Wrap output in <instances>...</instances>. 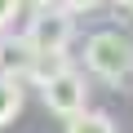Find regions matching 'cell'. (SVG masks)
Listing matches in <instances>:
<instances>
[{
  "mask_svg": "<svg viewBox=\"0 0 133 133\" xmlns=\"http://www.w3.org/2000/svg\"><path fill=\"white\" fill-rule=\"evenodd\" d=\"M84 66L107 84H133V36L129 31H93L84 40Z\"/></svg>",
  "mask_w": 133,
  "mask_h": 133,
  "instance_id": "6da1fadb",
  "label": "cell"
},
{
  "mask_svg": "<svg viewBox=\"0 0 133 133\" xmlns=\"http://www.w3.org/2000/svg\"><path fill=\"white\" fill-rule=\"evenodd\" d=\"M76 40V18L58 5H36L22 31V49L40 58H66V44Z\"/></svg>",
  "mask_w": 133,
  "mask_h": 133,
  "instance_id": "7a4b0ae2",
  "label": "cell"
},
{
  "mask_svg": "<svg viewBox=\"0 0 133 133\" xmlns=\"http://www.w3.org/2000/svg\"><path fill=\"white\" fill-rule=\"evenodd\" d=\"M40 98H44V107H49L53 115L71 120V115H80V111H84V102H89V89H84V76H80V71L62 66L58 76H49V80L40 84Z\"/></svg>",
  "mask_w": 133,
  "mask_h": 133,
  "instance_id": "3957f363",
  "label": "cell"
},
{
  "mask_svg": "<svg viewBox=\"0 0 133 133\" xmlns=\"http://www.w3.org/2000/svg\"><path fill=\"white\" fill-rule=\"evenodd\" d=\"M22 111V80L14 71H0V124H9Z\"/></svg>",
  "mask_w": 133,
  "mask_h": 133,
  "instance_id": "277c9868",
  "label": "cell"
},
{
  "mask_svg": "<svg viewBox=\"0 0 133 133\" xmlns=\"http://www.w3.org/2000/svg\"><path fill=\"white\" fill-rule=\"evenodd\" d=\"M66 133H115V120L102 111H80L66 120Z\"/></svg>",
  "mask_w": 133,
  "mask_h": 133,
  "instance_id": "5b68a950",
  "label": "cell"
},
{
  "mask_svg": "<svg viewBox=\"0 0 133 133\" xmlns=\"http://www.w3.org/2000/svg\"><path fill=\"white\" fill-rule=\"evenodd\" d=\"M98 5H102V0H58V9H66L71 18H76V14H89V9H98Z\"/></svg>",
  "mask_w": 133,
  "mask_h": 133,
  "instance_id": "8992f818",
  "label": "cell"
},
{
  "mask_svg": "<svg viewBox=\"0 0 133 133\" xmlns=\"http://www.w3.org/2000/svg\"><path fill=\"white\" fill-rule=\"evenodd\" d=\"M18 9H22V0H0V27H9L18 18Z\"/></svg>",
  "mask_w": 133,
  "mask_h": 133,
  "instance_id": "52a82bcc",
  "label": "cell"
},
{
  "mask_svg": "<svg viewBox=\"0 0 133 133\" xmlns=\"http://www.w3.org/2000/svg\"><path fill=\"white\" fill-rule=\"evenodd\" d=\"M115 5H120V9H129V14H133V0H115Z\"/></svg>",
  "mask_w": 133,
  "mask_h": 133,
  "instance_id": "ba28073f",
  "label": "cell"
},
{
  "mask_svg": "<svg viewBox=\"0 0 133 133\" xmlns=\"http://www.w3.org/2000/svg\"><path fill=\"white\" fill-rule=\"evenodd\" d=\"M0 71H5V40H0Z\"/></svg>",
  "mask_w": 133,
  "mask_h": 133,
  "instance_id": "9c48e42d",
  "label": "cell"
},
{
  "mask_svg": "<svg viewBox=\"0 0 133 133\" xmlns=\"http://www.w3.org/2000/svg\"><path fill=\"white\" fill-rule=\"evenodd\" d=\"M36 5H49V0H36Z\"/></svg>",
  "mask_w": 133,
  "mask_h": 133,
  "instance_id": "30bf717a",
  "label": "cell"
}]
</instances>
